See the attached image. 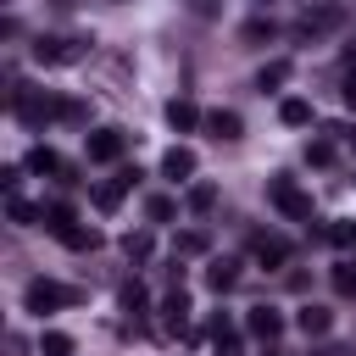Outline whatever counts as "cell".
I'll return each mask as SVG.
<instances>
[{"mask_svg": "<svg viewBox=\"0 0 356 356\" xmlns=\"http://www.w3.org/2000/svg\"><path fill=\"white\" fill-rule=\"evenodd\" d=\"M184 11H189V17H200V22H211L222 6H217V0H184Z\"/></svg>", "mask_w": 356, "mask_h": 356, "instance_id": "obj_32", "label": "cell"}, {"mask_svg": "<svg viewBox=\"0 0 356 356\" xmlns=\"http://www.w3.org/2000/svg\"><path fill=\"white\" fill-rule=\"evenodd\" d=\"M106 6H128V0H106Z\"/></svg>", "mask_w": 356, "mask_h": 356, "instance_id": "obj_39", "label": "cell"}, {"mask_svg": "<svg viewBox=\"0 0 356 356\" xmlns=\"http://www.w3.org/2000/svg\"><path fill=\"white\" fill-rule=\"evenodd\" d=\"M56 239H61L67 250H95V245H100V234H95V228H83L78 217H72L67 228H56Z\"/></svg>", "mask_w": 356, "mask_h": 356, "instance_id": "obj_16", "label": "cell"}, {"mask_svg": "<svg viewBox=\"0 0 356 356\" xmlns=\"http://www.w3.org/2000/svg\"><path fill=\"white\" fill-rule=\"evenodd\" d=\"M206 284H211L217 295H222V289H234V284H239V261H228V256H217V261L206 267Z\"/></svg>", "mask_w": 356, "mask_h": 356, "instance_id": "obj_17", "label": "cell"}, {"mask_svg": "<svg viewBox=\"0 0 356 356\" xmlns=\"http://www.w3.org/2000/svg\"><path fill=\"white\" fill-rule=\"evenodd\" d=\"M267 200H273L289 222H312V195H306L289 172H273V178H267Z\"/></svg>", "mask_w": 356, "mask_h": 356, "instance_id": "obj_3", "label": "cell"}, {"mask_svg": "<svg viewBox=\"0 0 356 356\" xmlns=\"http://www.w3.org/2000/svg\"><path fill=\"white\" fill-rule=\"evenodd\" d=\"M273 33H278V28H273L267 17H250V22L239 28V39H245V44H261V39H273Z\"/></svg>", "mask_w": 356, "mask_h": 356, "instance_id": "obj_24", "label": "cell"}, {"mask_svg": "<svg viewBox=\"0 0 356 356\" xmlns=\"http://www.w3.org/2000/svg\"><path fill=\"white\" fill-rule=\"evenodd\" d=\"M261 356H284V350H273V339H267V350H261Z\"/></svg>", "mask_w": 356, "mask_h": 356, "instance_id": "obj_38", "label": "cell"}, {"mask_svg": "<svg viewBox=\"0 0 356 356\" xmlns=\"http://www.w3.org/2000/svg\"><path fill=\"white\" fill-rule=\"evenodd\" d=\"M278 122H284V128H306V122H312V100H300V95H289V100L278 106Z\"/></svg>", "mask_w": 356, "mask_h": 356, "instance_id": "obj_18", "label": "cell"}, {"mask_svg": "<svg viewBox=\"0 0 356 356\" xmlns=\"http://www.w3.org/2000/svg\"><path fill=\"white\" fill-rule=\"evenodd\" d=\"M334 295L356 300V261H339V267H334Z\"/></svg>", "mask_w": 356, "mask_h": 356, "instance_id": "obj_23", "label": "cell"}, {"mask_svg": "<svg viewBox=\"0 0 356 356\" xmlns=\"http://www.w3.org/2000/svg\"><path fill=\"white\" fill-rule=\"evenodd\" d=\"M217 356H245V339L228 328V334H217Z\"/></svg>", "mask_w": 356, "mask_h": 356, "instance_id": "obj_31", "label": "cell"}, {"mask_svg": "<svg viewBox=\"0 0 356 356\" xmlns=\"http://www.w3.org/2000/svg\"><path fill=\"white\" fill-rule=\"evenodd\" d=\"M28 172H50V178H61V184H78V178H72V167H67L50 145H33V150H28Z\"/></svg>", "mask_w": 356, "mask_h": 356, "instance_id": "obj_6", "label": "cell"}, {"mask_svg": "<svg viewBox=\"0 0 356 356\" xmlns=\"http://www.w3.org/2000/svg\"><path fill=\"white\" fill-rule=\"evenodd\" d=\"M145 284H122V312H145Z\"/></svg>", "mask_w": 356, "mask_h": 356, "instance_id": "obj_30", "label": "cell"}, {"mask_svg": "<svg viewBox=\"0 0 356 356\" xmlns=\"http://www.w3.org/2000/svg\"><path fill=\"white\" fill-rule=\"evenodd\" d=\"M312 356H356V345H317Z\"/></svg>", "mask_w": 356, "mask_h": 356, "instance_id": "obj_35", "label": "cell"}, {"mask_svg": "<svg viewBox=\"0 0 356 356\" xmlns=\"http://www.w3.org/2000/svg\"><path fill=\"white\" fill-rule=\"evenodd\" d=\"M161 178H172V184L195 178V150H189V145H172V150L161 156Z\"/></svg>", "mask_w": 356, "mask_h": 356, "instance_id": "obj_13", "label": "cell"}, {"mask_svg": "<svg viewBox=\"0 0 356 356\" xmlns=\"http://www.w3.org/2000/svg\"><path fill=\"white\" fill-rule=\"evenodd\" d=\"M39 356H72V334H61V328H50V334L39 339Z\"/></svg>", "mask_w": 356, "mask_h": 356, "instance_id": "obj_22", "label": "cell"}, {"mask_svg": "<svg viewBox=\"0 0 356 356\" xmlns=\"http://www.w3.org/2000/svg\"><path fill=\"white\" fill-rule=\"evenodd\" d=\"M122 256L128 261H150V234H122Z\"/></svg>", "mask_w": 356, "mask_h": 356, "instance_id": "obj_25", "label": "cell"}, {"mask_svg": "<svg viewBox=\"0 0 356 356\" xmlns=\"http://www.w3.org/2000/svg\"><path fill=\"white\" fill-rule=\"evenodd\" d=\"M211 250V239L200 234V228H184L178 239H172V256H206Z\"/></svg>", "mask_w": 356, "mask_h": 356, "instance_id": "obj_19", "label": "cell"}, {"mask_svg": "<svg viewBox=\"0 0 356 356\" xmlns=\"http://www.w3.org/2000/svg\"><path fill=\"white\" fill-rule=\"evenodd\" d=\"M33 61H39V67L95 61V33H39V39H33Z\"/></svg>", "mask_w": 356, "mask_h": 356, "instance_id": "obj_1", "label": "cell"}, {"mask_svg": "<svg viewBox=\"0 0 356 356\" xmlns=\"http://www.w3.org/2000/svg\"><path fill=\"white\" fill-rule=\"evenodd\" d=\"M250 250H256V261H261V267H284V261L295 256V250H289V239H278V234H256V245H250Z\"/></svg>", "mask_w": 356, "mask_h": 356, "instance_id": "obj_14", "label": "cell"}, {"mask_svg": "<svg viewBox=\"0 0 356 356\" xmlns=\"http://www.w3.org/2000/svg\"><path fill=\"white\" fill-rule=\"evenodd\" d=\"M56 106H61V95H44V89H28V83H11V111L22 117V122H56Z\"/></svg>", "mask_w": 356, "mask_h": 356, "instance_id": "obj_4", "label": "cell"}, {"mask_svg": "<svg viewBox=\"0 0 356 356\" xmlns=\"http://www.w3.org/2000/svg\"><path fill=\"white\" fill-rule=\"evenodd\" d=\"M345 106H350V111H356V78H350V83H345Z\"/></svg>", "mask_w": 356, "mask_h": 356, "instance_id": "obj_37", "label": "cell"}, {"mask_svg": "<svg viewBox=\"0 0 356 356\" xmlns=\"http://www.w3.org/2000/svg\"><path fill=\"white\" fill-rule=\"evenodd\" d=\"M83 117H89L83 100H61V106H56V122H83Z\"/></svg>", "mask_w": 356, "mask_h": 356, "instance_id": "obj_29", "label": "cell"}, {"mask_svg": "<svg viewBox=\"0 0 356 356\" xmlns=\"http://www.w3.org/2000/svg\"><path fill=\"white\" fill-rule=\"evenodd\" d=\"M161 328H167V334H184V328H189V295H184V284L161 300Z\"/></svg>", "mask_w": 356, "mask_h": 356, "instance_id": "obj_11", "label": "cell"}, {"mask_svg": "<svg viewBox=\"0 0 356 356\" xmlns=\"http://www.w3.org/2000/svg\"><path fill=\"white\" fill-rule=\"evenodd\" d=\"M167 122H172L178 134H195V128L206 122V111H200L195 100H167Z\"/></svg>", "mask_w": 356, "mask_h": 356, "instance_id": "obj_15", "label": "cell"}, {"mask_svg": "<svg viewBox=\"0 0 356 356\" xmlns=\"http://www.w3.org/2000/svg\"><path fill=\"white\" fill-rule=\"evenodd\" d=\"M256 6H267V0H256Z\"/></svg>", "mask_w": 356, "mask_h": 356, "instance_id": "obj_41", "label": "cell"}, {"mask_svg": "<svg viewBox=\"0 0 356 356\" xmlns=\"http://www.w3.org/2000/svg\"><path fill=\"white\" fill-rule=\"evenodd\" d=\"M245 328H250L256 339H278V334H284V312H278V306H250V312H245Z\"/></svg>", "mask_w": 356, "mask_h": 356, "instance_id": "obj_8", "label": "cell"}, {"mask_svg": "<svg viewBox=\"0 0 356 356\" xmlns=\"http://www.w3.org/2000/svg\"><path fill=\"white\" fill-rule=\"evenodd\" d=\"M211 139H222V145H234L239 134H245V117L239 111H206V122H200Z\"/></svg>", "mask_w": 356, "mask_h": 356, "instance_id": "obj_10", "label": "cell"}, {"mask_svg": "<svg viewBox=\"0 0 356 356\" xmlns=\"http://www.w3.org/2000/svg\"><path fill=\"white\" fill-rule=\"evenodd\" d=\"M217 206V184H195L189 189V211H211Z\"/></svg>", "mask_w": 356, "mask_h": 356, "instance_id": "obj_27", "label": "cell"}, {"mask_svg": "<svg viewBox=\"0 0 356 356\" xmlns=\"http://www.w3.org/2000/svg\"><path fill=\"white\" fill-rule=\"evenodd\" d=\"M6 356H28V339L22 334H6Z\"/></svg>", "mask_w": 356, "mask_h": 356, "instance_id": "obj_34", "label": "cell"}, {"mask_svg": "<svg viewBox=\"0 0 356 356\" xmlns=\"http://www.w3.org/2000/svg\"><path fill=\"white\" fill-rule=\"evenodd\" d=\"M83 300V289H72V284H56V278H33L28 289H22V306L28 312H67V306H78Z\"/></svg>", "mask_w": 356, "mask_h": 356, "instance_id": "obj_2", "label": "cell"}, {"mask_svg": "<svg viewBox=\"0 0 356 356\" xmlns=\"http://www.w3.org/2000/svg\"><path fill=\"white\" fill-rule=\"evenodd\" d=\"M306 161H312V167H334V145H328V139H312V145H306Z\"/></svg>", "mask_w": 356, "mask_h": 356, "instance_id": "obj_28", "label": "cell"}, {"mask_svg": "<svg viewBox=\"0 0 356 356\" xmlns=\"http://www.w3.org/2000/svg\"><path fill=\"white\" fill-rule=\"evenodd\" d=\"M83 145H89V161H122V150H128V134H122V128H95Z\"/></svg>", "mask_w": 356, "mask_h": 356, "instance_id": "obj_5", "label": "cell"}, {"mask_svg": "<svg viewBox=\"0 0 356 356\" xmlns=\"http://www.w3.org/2000/svg\"><path fill=\"white\" fill-rule=\"evenodd\" d=\"M278 83H289V61H267V67L256 72V89H261V95L278 89Z\"/></svg>", "mask_w": 356, "mask_h": 356, "instance_id": "obj_20", "label": "cell"}, {"mask_svg": "<svg viewBox=\"0 0 356 356\" xmlns=\"http://www.w3.org/2000/svg\"><path fill=\"white\" fill-rule=\"evenodd\" d=\"M323 234H328V239H334L339 250H345V245H356V222H350V217H334V222H328Z\"/></svg>", "mask_w": 356, "mask_h": 356, "instance_id": "obj_26", "label": "cell"}, {"mask_svg": "<svg viewBox=\"0 0 356 356\" xmlns=\"http://www.w3.org/2000/svg\"><path fill=\"white\" fill-rule=\"evenodd\" d=\"M134 178H139V172H134V167H122V172H117V178H106V184H100V189H95V206H100V211H117V206H122V195H128V189H134Z\"/></svg>", "mask_w": 356, "mask_h": 356, "instance_id": "obj_7", "label": "cell"}, {"mask_svg": "<svg viewBox=\"0 0 356 356\" xmlns=\"http://www.w3.org/2000/svg\"><path fill=\"white\" fill-rule=\"evenodd\" d=\"M145 217H150V222H167V217H172V200H161V195L145 200Z\"/></svg>", "mask_w": 356, "mask_h": 356, "instance_id": "obj_33", "label": "cell"}, {"mask_svg": "<svg viewBox=\"0 0 356 356\" xmlns=\"http://www.w3.org/2000/svg\"><path fill=\"white\" fill-rule=\"evenodd\" d=\"M306 11H328V6H339V0H300Z\"/></svg>", "mask_w": 356, "mask_h": 356, "instance_id": "obj_36", "label": "cell"}, {"mask_svg": "<svg viewBox=\"0 0 356 356\" xmlns=\"http://www.w3.org/2000/svg\"><path fill=\"white\" fill-rule=\"evenodd\" d=\"M350 139H356V128H350Z\"/></svg>", "mask_w": 356, "mask_h": 356, "instance_id": "obj_40", "label": "cell"}, {"mask_svg": "<svg viewBox=\"0 0 356 356\" xmlns=\"http://www.w3.org/2000/svg\"><path fill=\"white\" fill-rule=\"evenodd\" d=\"M6 211H11V222H22V228H33V222H44V206H28L22 195H11V206H6Z\"/></svg>", "mask_w": 356, "mask_h": 356, "instance_id": "obj_21", "label": "cell"}, {"mask_svg": "<svg viewBox=\"0 0 356 356\" xmlns=\"http://www.w3.org/2000/svg\"><path fill=\"white\" fill-rule=\"evenodd\" d=\"M295 323H300V334H306V339H323V334L334 328V312H328V306H317V300H306V306L295 312Z\"/></svg>", "mask_w": 356, "mask_h": 356, "instance_id": "obj_12", "label": "cell"}, {"mask_svg": "<svg viewBox=\"0 0 356 356\" xmlns=\"http://www.w3.org/2000/svg\"><path fill=\"white\" fill-rule=\"evenodd\" d=\"M339 22H345V11H339V6H328V11H306L295 33H300V39H323V33H334Z\"/></svg>", "mask_w": 356, "mask_h": 356, "instance_id": "obj_9", "label": "cell"}]
</instances>
